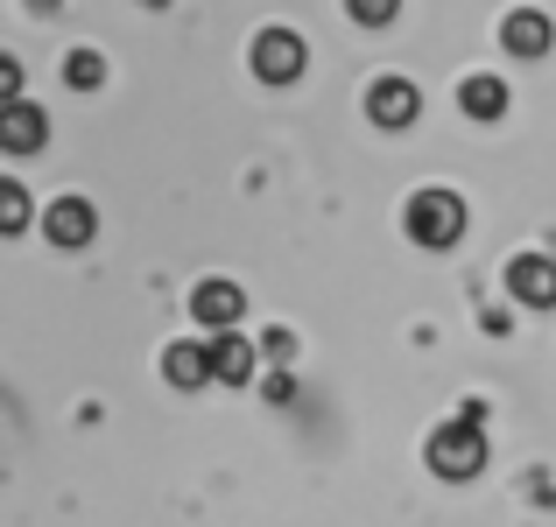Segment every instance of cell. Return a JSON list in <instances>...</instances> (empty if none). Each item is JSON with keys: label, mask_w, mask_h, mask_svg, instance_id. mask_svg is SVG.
I'll list each match as a JSON object with an SVG mask.
<instances>
[{"label": "cell", "mask_w": 556, "mask_h": 527, "mask_svg": "<svg viewBox=\"0 0 556 527\" xmlns=\"http://www.w3.org/2000/svg\"><path fill=\"white\" fill-rule=\"evenodd\" d=\"M479 464H486V436H479V408H465L458 422H444L430 436V472L437 478H479Z\"/></svg>", "instance_id": "obj_1"}, {"label": "cell", "mask_w": 556, "mask_h": 527, "mask_svg": "<svg viewBox=\"0 0 556 527\" xmlns=\"http://www.w3.org/2000/svg\"><path fill=\"white\" fill-rule=\"evenodd\" d=\"M261 351H268V359H275V365H289V351H296V345H289V331H282V324H275V331H268V338H261Z\"/></svg>", "instance_id": "obj_16"}, {"label": "cell", "mask_w": 556, "mask_h": 527, "mask_svg": "<svg viewBox=\"0 0 556 527\" xmlns=\"http://www.w3.org/2000/svg\"><path fill=\"white\" fill-rule=\"evenodd\" d=\"M240 310H247V296L232 282H198V296H190V317H198L204 331H232Z\"/></svg>", "instance_id": "obj_7"}, {"label": "cell", "mask_w": 556, "mask_h": 527, "mask_svg": "<svg viewBox=\"0 0 556 527\" xmlns=\"http://www.w3.org/2000/svg\"><path fill=\"white\" fill-rule=\"evenodd\" d=\"M22 226H28V190L0 183V232H22Z\"/></svg>", "instance_id": "obj_14"}, {"label": "cell", "mask_w": 556, "mask_h": 527, "mask_svg": "<svg viewBox=\"0 0 556 527\" xmlns=\"http://www.w3.org/2000/svg\"><path fill=\"white\" fill-rule=\"evenodd\" d=\"M42 134H50L42 106H28V99H8V106H0V149L8 155H36Z\"/></svg>", "instance_id": "obj_6"}, {"label": "cell", "mask_w": 556, "mask_h": 527, "mask_svg": "<svg viewBox=\"0 0 556 527\" xmlns=\"http://www.w3.org/2000/svg\"><path fill=\"white\" fill-rule=\"evenodd\" d=\"M163 373H169V387H204V380H218L212 345H169L163 351Z\"/></svg>", "instance_id": "obj_11"}, {"label": "cell", "mask_w": 556, "mask_h": 527, "mask_svg": "<svg viewBox=\"0 0 556 527\" xmlns=\"http://www.w3.org/2000/svg\"><path fill=\"white\" fill-rule=\"evenodd\" d=\"M212 365H218V380H226V387H247V380H254V345L240 338V324H232V331H212Z\"/></svg>", "instance_id": "obj_10"}, {"label": "cell", "mask_w": 556, "mask_h": 527, "mask_svg": "<svg viewBox=\"0 0 556 527\" xmlns=\"http://www.w3.org/2000/svg\"><path fill=\"white\" fill-rule=\"evenodd\" d=\"M92 226H99V218H92V204H85V197H56L50 211H42L50 246H85V240H92Z\"/></svg>", "instance_id": "obj_8"}, {"label": "cell", "mask_w": 556, "mask_h": 527, "mask_svg": "<svg viewBox=\"0 0 556 527\" xmlns=\"http://www.w3.org/2000/svg\"><path fill=\"white\" fill-rule=\"evenodd\" d=\"M402 218H408V240L416 246H458L465 240V204L451 190H416Z\"/></svg>", "instance_id": "obj_2"}, {"label": "cell", "mask_w": 556, "mask_h": 527, "mask_svg": "<svg viewBox=\"0 0 556 527\" xmlns=\"http://www.w3.org/2000/svg\"><path fill=\"white\" fill-rule=\"evenodd\" d=\"M416 113H422V92L408 78H374V92H367L374 127H416Z\"/></svg>", "instance_id": "obj_5"}, {"label": "cell", "mask_w": 556, "mask_h": 527, "mask_svg": "<svg viewBox=\"0 0 556 527\" xmlns=\"http://www.w3.org/2000/svg\"><path fill=\"white\" fill-rule=\"evenodd\" d=\"M507 296L529 303V310H549V303H556V260H549V254L507 260Z\"/></svg>", "instance_id": "obj_4"}, {"label": "cell", "mask_w": 556, "mask_h": 527, "mask_svg": "<svg viewBox=\"0 0 556 527\" xmlns=\"http://www.w3.org/2000/svg\"><path fill=\"white\" fill-rule=\"evenodd\" d=\"M501 42L515 56H549V42H556V28H549V14H535V8H515L501 22Z\"/></svg>", "instance_id": "obj_9"}, {"label": "cell", "mask_w": 556, "mask_h": 527, "mask_svg": "<svg viewBox=\"0 0 556 527\" xmlns=\"http://www.w3.org/2000/svg\"><path fill=\"white\" fill-rule=\"evenodd\" d=\"M458 106L472 113V120H501L507 113V85L493 78V70H472V78L458 85Z\"/></svg>", "instance_id": "obj_12"}, {"label": "cell", "mask_w": 556, "mask_h": 527, "mask_svg": "<svg viewBox=\"0 0 556 527\" xmlns=\"http://www.w3.org/2000/svg\"><path fill=\"white\" fill-rule=\"evenodd\" d=\"M64 85H71V92H92V85H106V56H99V50H71V56H64Z\"/></svg>", "instance_id": "obj_13"}, {"label": "cell", "mask_w": 556, "mask_h": 527, "mask_svg": "<svg viewBox=\"0 0 556 527\" xmlns=\"http://www.w3.org/2000/svg\"><path fill=\"white\" fill-rule=\"evenodd\" d=\"M345 14H353L359 28H388L394 14H402V0H345Z\"/></svg>", "instance_id": "obj_15"}, {"label": "cell", "mask_w": 556, "mask_h": 527, "mask_svg": "<svg viewBox=\"0 0 556 527\" xmlns=\"http://www.w3.org/2000/svg\"><path fill=\"white\" fill-rule=\"evenodd\" d=\"M254 78L261 85H296L303 78V36L296 28H261L254 36Z\"/></svg>", "instance_id": "obj_3"}]
</instances>
